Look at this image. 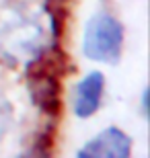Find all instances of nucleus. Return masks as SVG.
Wrapping results in <instances>:
<instances>
[{
  "mask_svg": "<svg viewBox=\"0 0 150 158\" xmlns=\"http://www.w3.org/2000/svg\"><path fill=\"white\" fill-rule=\"evenodd\" d=\"M56 21L45 6L19 2L0 10V62L31 66L54 45Z\"/></svg>",
  "mask_w": 150,
  "mask_h": 158,
  "instance_id": "nucleus-1",
  "label": "nucleus"
},
{
  "mask_svg": "<svg viewBox=\"0 0 150 158\" xmlns=\"http://www.w3.org/2000/svg\"><path fill=\"white\" fill-rule=\"evenodd\" d=\"M123 47V27L113 15L105 10L95 12L84 25L82 53L92 62L115 64Z\"/></svg>",
  "mask_w": 150,
  "mask_h": 158,
  "instance_id": "nucleus-2",
  "label": "nucleus"
},
{
  "mask_svg": "<svg viewBox=\"0 0 150 158\" xmlns=\"http://www.w3.org/2000/svg\"><path fill=\"white\" fill-rule=\"evenodd\" d=\"M132 140L119 127H105L78 150L80 158H127Z\"/></svg>",
  "mask_w": 150,
  "mask_h": 158,
  "instance_id": "nucleus-3",
  "label": "nucleus"
},
{
  "mask_svg": "<svg viewBox=\"0 0 150 158\" xmlns=\"http://www.w3.org/2000/svg\"><path fill=\"white\" fill-rule=\"evenodd\" d=\"M105 90V78L101 72H88L84 78L78 80L74 88V99H72V109L76 117H91L95 115L101 105Z\"/></svg>",
  "mask_w": 150,
  "mask_h": 158,
  "instance_id": "nucleus-4",
  "label": "nucleus"
},
{
  "mask_svg": "<svg viewBox=\"0 0 150 158\" xmlns=\"http://www.w3.org/2000/svg\"><path fill=\"white\" fill-rule=\"evenodd\" d=\"M12 121H15V109H12V103L8 101L2 90H0V142L6 138V134L11 131Z\"/></svg>",
  "mask_w": 150,
  "mask_h": 158,
  "instance_id": "nucleus-5",
  "label": "nucleus"
},
{
  "mask_svg": "<svg viewBox=\"0 0 150 158\" xmlns=\"http://www.w3.org/2000/svg\"><path fill=\"white\" fill-rule=\"evenodd\" d=\"M142 113H148V90H144L142 93Z\"/></svg>",
  "mask_w": 150,
  "mask_h": 158,
  "instance_id": "nucleus-6",
  "label": "nucleus"
}]
</instances>
